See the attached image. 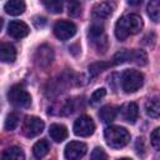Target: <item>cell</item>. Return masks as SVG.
Instances as JSON below:
<instances>
[{
  "mask_svg": "<svg viewBox=\"0 0 160 160\" xmlns=\"http://www.w3.org/2000/svg\"><path fill=\"white\" fill-rule=\"evenodd\" d=\"M142 29V19L138 14H128L121 16L115 25V36L119 40L138 34Z\"/></svg>",
  "mask_w": 160,
  "mask_h": 160,
  "instance_id": "obj_1",
  "label": "cell"
},
{
  "mask_svg": "<svg viewBox=\"0 0 160 160\" xmlns=\"http://www.w3.org/2000/svg\"><path fill=\"white\" fill-rule=\"evenodd\" d=\"M104 138L106 144L112 149H120L128 145L130 141V134L125 128L121 126H108L104 131Z\"/></svg>",
  "mask_w": 160,
  "mask_h": 160,
  "instance_id": "obj_2",
  "label": "cell"
},
{
  "mask_svg": "<svg viewBox=\"0 0 160 160\" xmlns=\"http://www.w3.org/2000/svg\"><path fill=\"white\" fill-rule=\"evenodd\" d=\"M144 84V75L138 70H125L121 76V88L126 94L138 91Z\"/></svg>",
  "mask_w": 160,
  "mask_h": 160,
  "instance_id": "obj_3",
  "label": "cell"
},
{
  "mask_svg": "<svg viewBox=\"0 0 160 160\" xmlns=\"http://www.w3.org/2000/svg\"><path fill=\"white\" fill-rule=\"evenodd\" d=\"M8 99L16 108H29L31 105V95L20 84L12 85L9 89Z\"/></svg>",
  "mask_w": 160,
  "mask_h": 160,
  "instance_id": "obj_4",
  "label": "cell"
},
{
  "mask_svg": "<svg viewBox=\"0 0 160 160\" xmlns=\"http://www.w3.org/2000/svg\"><path fill=\"white\" fill-rule=\"evenodd\" d=\"M89 40L98 52H105L108 49V38L102 24H94L89 29Z\"/></svg>",
  "mask_w": 160,
  "mask_h": 160,
  "instance_id": "obj_5",
  "label": "cell"
},
{
  "mask_svg": "<svg viewBox=\"0 0 160 160\" xmlns=\"http://www.w3.org/2000/svg\"><path fill=\"white\" fill-rule=\"evenodd\" d=\"M42 130L44 121L38 116H26L21 126V131L26 138H34L42 132Z\"/></svg>",
  "mask_w": 160,
  "mask_h": 160,
  "instance_id": "obj_6",
  "label": "cell"
},
{
  "mask_svg": "<svg viewBox=\"0 0 160 160\" xmlns=\"http://www.w3.org/2000/svg\"><path fill=\"white\" fill-rule=\"evenodd\" d=\"M95 131V124L90 116L82 115L74 122V132L78 136H90Z\"/></svg>",
  "mask_w": 160,
  "mask_h": 160,
  "instance_id": "obj_7",
  "label": "cell"
},
{
  "mask_svg": "<svg viewBox=\"0 0 160 160\" xmlns=\"http://www.w3.org/2000/svg\"><path fill=\"white\" fill-rule=\"evenodd\" d=\"M54 34L58 39L65 41L71 39L76 34V26L74 22L68 21V20H60L55 24L54 26Z\"/></svg>",
  "mask_w": 160,
  "mask_h": 160,
  "instance_id": "obj_8",
  "label": "cell"
},
{
  "mask_svg": "<svg viewBox=\"0 0 160 160\" xmlns=\"http://www.w3.org/2000/svg\"><path fill=\"white\" fill-rule=\"evenodd\" d=\"M86 145L81 141H70L64 151L66 160H80L86 154Z\"/></svg>",
  "mask_w": 160,
  "mask_h": 160,
  "instance_id": "obj_9",
  "label": "cell"
},
{
  "mask_svg": "<svg viewBox=\"0 0 160 160\" xmlns=\"http://www.w3.org/2000/svg\"><path fill=\"white\" fill-rule=\"evenodd\" d=\"M114 11V4L112 2H99L92 9V19L95 24H101L104 20H106Z\"/></svg>",
  "mask_w": 160,
  "mask_h": 160,
  "instance_id": "obj_10",
  "label": "cell"
},
{
  "mask_svg": "<svg viewBox=\"0 0 160 160\" xmlns=\"http://www.w3.org/2000/svg\"><path fill=\"white\" fill-rule=\"evenodd\" d=\"M54 60V51L49 45H41L35 52V61L41 68H48Z\"/></svg>",
  "mask_w": 160,
  "mask_h": 160,
  "instance_id": "obj_11",
  "label": "cell"
},
{
  "mask_svg": "<svg viewBox=\"0 0 160 160\" xmlns=\"http://www.w3.org/2000/svg\"><path fill=\"white\" fill-rule=\"evenodd\" d=\"M29 26L20 20H12L8 25V34L14 39H22L29 34Z\"/></svg>",
  "mask_w": 160,
  "mask_h": 160,
  "instance_id": "obj_12",
  "label": "cell"
},
{
  "mask_svg": "<svg viewBox=\"0 0 160 160\" xmlns=\"http://www.w3.org/2000/svg\"><path fill=\"white\" fill-rule=\"evenodd\" d=\"M120 112H121V116L125 121H128L129 124H134L138 119V115H139V108L135 102L130 101V102H126L121 106Z\"/></svg>",
  "mask_w": 160,
  "mask_h": 160,
  "instance_id": "obj_13",
  "label": "cell"
},
{
  "mask_svg": "<svg viewBox=\"0 0 160 160\" xmlns=\"http://www.w3.org/2000/svg\"><path fill=\"white\" fill-rule=\"evenodd\" d=\"M49 135L55 142H61L68 138V130L61 124H51L49 128Z\"/></svg>",
  "mask_w": 160,
  "mask_h": 160,
  "instance_id": "obj_14",
  "label": "cell"
},
{
  "mask_svg": "<svg viewBox=\"0 0 160 160\" xmlns=\"http://www.w3.org/2000/svg\"><path fill=\"white\" fill-rule=\"evenodd\" d=\"M0 59L4 62H12L16 59V50L9 42H2L0 45Z\"/></svg>",
  "mask_w": 160,
  "mask_h": 160,
  "instance_id": "obj_15",
  "label": "cell"
},
{
  "mask_svg": "<svg viewBox=\"0 0 160 160\" xmlns=\"http://www.w3.org/2000/svg\"><path fill=\"white\" fill-rule=\"evenodd\" d=\"M25 8H26L25 6V2L21 1V0H10L4 6L5 11L8 14H10V15H14V16L22 14L25 11Z\"/></svg>",
  "mask_w": 160,
  "mask_h": 160,
  "instance_id": "obj_16",
  "label": "cell"
},
{
  "mask_svg": "<svg viewBox=\"0 0 160 160\" xmlns=\"http://www.w3.org/2000/svg\"><path fill=\"white\" fill-rule=\"evenodd\" d=\"M145 111L150 118H160V98L149 99L145 104Z\"/></svg>",
  "mask_w": 160,
  "mask_h": 160,
  "instance_id": "obj_17",
  "label": "cell"
},
{
  "mask_svg": "<svg viewBox=\"0 0 160 160\" xmlns=\"http://www.w3.org/2000/svg\"><path fill=\"white\" fill-rule=\"evenodd\" d=\"M1 160H25V154L19 146H10L2 152Z\"/></svg>",
  "mask_w": 160,
  "mask_h": 160,
  "instance_id": "obj_18",
  "label": "cell"
},
{
  "mask_svg": "<svg viewBox=\"0 0 160 160\" xmlns=\"http://www.w3.org/2000/svg\"><path fill=\"white\" fill-rule=\"evenodd\" d=\"M49 150H50V145H49V142L45 139H41V140L36 141L34 144V146H32V154L39 160L42 159L49 152Z\"/></svg>",
  "mask_w": 160,
  "mask_h": 160,
  "instance_id": "obj_19",
  "label": "cell"
},
{
  "mask_svg": "<svg viewBox=\"0 0 160 160\" xmlns=\"http://www.w3.org/2000/svg\"><path fill=\"white\" fill-rule=\"evenodd\" d=\"M116 114H118V110L112 105H105L99 111V116H100V119L104 122H111V121H114L115 118H116Z\"/></svg>",
  "mask_w": 160,
  "mask_h": 160,
  "instance_id": "obj_20",
  "label": "cell"
},
{
  "mask_svg": "<svg viewBox=\"0 0 160 160\" xmlns=\"http://www.w3.org/2000/svg\"><path fill=\"white\" fill-rule=\"evenodd\" d=\"M148 15L152 21H155V22L160 21V0H152L149 2Z\"/></svg>",
  "mask_w": 160,
  "mask_h": 160,
  "instance_id": "obj_21",
  "label": "cell"
},
{
  "mask_svg": "<svg viewBox=\"0 0 160 160\" xmlns=\"http://www.w3.org/2000/svg\"><path fill=\"white\" fill-rule=\"evenodd\" d=\"M131 56H132V50H120L114 55L111 62L112 65H120V64L131 61Z\"/></svg>",
  "mask_w": 160,
  "mask_h": 160,
  "instance_id": "obj_22",
  "label": "cell"
},
{
  "mask_svg": "<svg viewBox=\"0 0 160 160\" xmlns=\"http://www.w3.org/2000/svg\"><path fill=\"white\" fill-rule=\"evenodd\" d=\"M112 65V62H104V61H98V62H94L89 66V74L91 78L99 75L101 71L106 70L108 68H110Z\"/></svg>",
  "mask_w": 160,
  "mask_h": 160,
  "instance_id": "obj_23",
  "label": "cell"
},
{
  "mask_svg": "<svg viewBox=\"0 0 160 160\" xmlns=\"http://www.w3.org/2000/svg\"><path fill=\"white\" fill-rule=\"evenodd\" d=\"M131 62H135L136 65L144 66L148 62V55L144 50H132V56H131Z\"/></svg>",
  "mask_w": 160,
  "mask_h": 160,
  "instance_id": "obj_24",
  "label": "cell"
},
{
  "mask_svg": "<svg viewBox=\"0 0 160 160\" xmlns=\"http://www.w3.org/2000/svg\"><path fill=\"white\" fill-rule=\"evenodd\" d=\"M42 5L46 8L48 11L52 14H59L62 11V2L58 0H50V1H42Z\"/></svg>",
  "mask_w": 160,
  "mask_h": 160,
  "instance_id": "obj_25",
  "label": "cell"
},
{
  "mask_svg": "<svg viewBox=\"0 0 160 160\" xmlns=\"http://www.w3.org/2000/svg\"><path fill=\"white\" fill-rule=\"evenodd\" d=\"M18 124H19V116H18V114L16 112H10L6 116V119H5L4 126H5V129L8 131H11V130H14L18 126Z\"/></svg>",
  "mask_w": 160,
  "mask_h": 160,
  "instance_id": "obj_26",
  "label": "cell"
},
{
  "mask_svg": "<svg viewBox=\"0 0 160 160\" xmlns=\"http://www.w3.org/2000/svg\"><path fill=\"white\" fill-rule=\"evenodd\" d=\"M68 12L70 16L76 18L81 14V4L78 1H70L68 4Z\"/></svg>",
  "mask_w": 160,
  "mask_h": 160,
  "instance_id": "obj_27",
  "label": "cell"
},
{
  "mask_svg": "<svg viewBox=\"0 0 160 160\" xmlns=\"http://www.w3.org/2000/svg\"><path fill=\"white\" fill-rule=\"evenodd\" d=\"M105 95H106V90H105L104 88L96 89V90L92 92L91 98H90V102H91V104H96V102H99L100 100H102Z\"/></svg>",
  "mask_w": 160,
  "mask_h": 160,
  "instance_id": "obj_28",
  "label": "cell"
},
{
  "mask_svg": "<svg viewBox=\"0 0 160 160\" xmlns=\"http://www.w3.org/2000/svg\"><path fill=\"white\" fill-rule=\"evenodd\" d=\"M90 160H108V155L101 148H95L90 155Z\"/></svg>",
  "mask_w": 160,
  "mask_h": 160,
  "instance_id": "obj_29",
  "label": "cell"
},
{
  "mask_svg": "<svg viewBox=\"0 0 160 160\" xmlns=\"http://www.w3.org/2000/svg\"><path fill=\"white\" fill-rule=\"evenodd\" d=\"M151 145L158 150L160 151V128H156L152 132H151Z\"/></svg>",
  "mask_w": 160,
  "mask_h": 160,
  "instance_id": "obj_30",
  "label": "cell"
},
{
  "mask_svg": "<svg viewBox=\"0 0 160 160\" xmlns=\"http://www.w3.org/2000/svg\"><path fill=\"white\" fill-rule=\"evenodd\" d=\"M135 149H136V151H138V154L139 155H144V151H145V146H144V139L142 138H139L138 140H136V144H135Z\"/></svg>",
  "mask_w": 160,
  "mask_h": 160,
  "instance_id": "obj_31",
  "label": "cell"
},
{
  "mask_svg": "<svg viewBox=\"0 0 160 160\" xmlns=\"http://www.w3.org/2000/svg\"><path fill=\"white\" fill-rule=\"evenodd\" d=\"M34 24H35V26L36 28H42L45 24H46V19L45 18H39V16H36L35 19H34Z\"/></svg>",
  "mask_w": 160,
  "mask_h": 160,
  "instance_id": "obj_32",
  "label": "cell"
},
{
  "mask_svg": "<svg viewBox=\"0 0 160 160\" xmlns=\"http://www.w3.org/2000/svg\"><path fill=\"white\" fill-rule=\"evenodd\" d=\"M119 160H131V159H129V158H121V159H119Z\"/></svg>",
  "mask_w": 160,
  "mask_h": 160,
  "instance_id": "obj_33",
  "label": "cell"
}]
</instances>
